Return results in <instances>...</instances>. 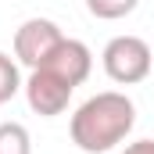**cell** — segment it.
I'll use <instances>...</instances> for the list:
<instances>
[{"instance_id":"obj_1","label":"cell","mask_w":154,"mask_h":154,"mask_svg":"<svg viewBox=\"0 0 154 154\" xmlns=\"http://www.w3.org/2000/svg\"><path fill=\"white\" fill-rule=\"evenodd\" d=\"M136 125V104L115 93V90H104L97 97H90L86 104H79L75 115H72V143L86 154H104L115 151L118 143L133 133Z\"/></svg>"},{"instance_id":"obj_2","label":"cell","mask_w":154,"mask_h":154,"mask_svg":"<svg viewBox=\"0 0 154 154\" xmlns=\"http://www.w3.org/2000/svg\"><path fill=\"white\" fill-rule=\"evenodd\" d=\"M100 61H104L108 79L118 82V86L143 82V79L151 75V68H154V54H151V47L140 36H115V39H108Z\"/></svg>"},{"instance_id":"obj_3","label":"cell","mask_w":154,"mask_h":154,"mask_svg":"<svg viewBox=\"0 0 154 154\" xmlns=\"http://www.w3.org/2000/svg\"><path fill=\"white\" fill-rule=\"evenodd\" d=\"M72 93H75V86H72L68 79H61L57 72H50V68H32V75L25 79V100H29V108H32L36 115H43V118L61 115V111L68 108Z\"/></svg>"},{"instance_id":"obj_4","label":"cell","mask_w":154,"mask_h":154,"mask_svg":"<svg viewBox=\"0 0 154 154\" xmlns=\"http://www.w3.org/2000/svg\"><path fill=\"white\" fill-rule=\"evenodd\" d=\"M61 39H65V32L57 29V22H50V18H29L14 32V57L22 65H29V68H39L47 61V54Z\"/></svg>"},{"instance_id":"obj_5","label":"cell","mask_w":154,"mask_h":154,"mask_svg":"<svg viewBox=\"0 0 154 154\" xmlns=\"http://www.w3.org/2000/svg\"><path fill=\"white\" fill-rule=\"evenodd\" d=\"M39 68H50V72H57L61 79H68L72 86H82L86 75H90V68H93V54H90V47L82 39H68L65 36L47 54V61Z\"/></svg>"},{"instance_id":"obj_6","label":"cell","mask_w":154,"mask_h":154,"mask_svg":"<svg viewBox=\"0 0 154 154\" xmlns=\"http://www.w3.org/2000/svg\"><path fill=\"white\" fill-rule=\"evenodd\" d=\"M0 154H32L29 129L22 122H4L0 125Z\"/></svg>"},{"instance_id":"obj_7","label":"cell","mask_w":154,"mask_h":154,"mask_svg":"<svg viewBox=\"0 0 154 154\" xmlns=\"http://www.w3.org/2000/svg\"><path fill=\"white\" fill-rule=\"evenodd\" d=\"M136 4L140 0H86V11L93 18H100V22H118L125 14H133Z\"/></svg>"},{"instance_id":"obj_8","label":"cell","mask_w":154,"mask_h":154,"mask_svg":"<svg viewBox=\"0 0 154 154\" xmlns=\"http://www.w3.org/2000/svg\"><path fill=\"white\" fill-rule=\"evenodd\" d=\"M22 90V75H18V65L0 50V104H7L14 93Z\"/></svg>"},{"instance_id":"obj_9","label":"cell","mask_w":154,"mask_h":154,"mask_svg":"<svg viewBox=\"0 0 154 154\" xmlns=\"http://www.w3.org/2000/svg\"><path fill=\"white\" fill-rule=\"evenodd\" d=\"M122 154H154V140H136V143H129Z\"/></svg>"}]
</instances>
